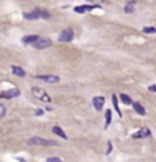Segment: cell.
I'll list each match as a JSON object with an SVG mask.
<instances>
[{
  "label": "cell",
  "mask_w": 156,
  "mask_h": 162,
  "mask_svg": "<svg viewBox=\"0 0 156 162\" xmlns=\"http://www.w3.org/2000/svg\"><path fill=\"white\" fill-rule=\"evenodd\" d=\"M152 137V132H150V129H141V130H138V132H135L132 135L133 139H140V138H150Z\"/></svg>",
  "instance_id": "9c48e42d"
},
{
  "label": "cell",
  "mask_w": 156,
  "mask_h": 162,
  "mask_svg": "<svg viewBox=\"0 0 156 162\" xmlns=\"http://www.w3.org/2000/svg\"><path fill=\"white\" fill-rule=\"evenodd\" d=\"M117 99H118V97L114 94V95H112V104H114V109L117 111L118 117H121V112H120V108H118V102H117Z\"/></svg>",
  "instance_id": "e0dca14e"
},
{
  "label": "cell",
  "mask_w": 156,
  "mask_h": 162,
  "mask_svg": "<svg viewBox=\"0 0 156 162\" xmlns=\"http://www.w3.org/2000/svg\"><path fill=\"white\" fill-rule=\"evenodd\" d=\"M97 8H100L99 5H82V6H76L74 8V12L77 14H84V12H89V11H94Z\"/></svg>",
  "instance_id": "ba28073f"
},
{
  "label": "cell",
  "mask_w": 156,
  "mask_h": 162,
  "mask_svg": "<svg viewBox=\"0 0 156 162\" xmlns=\"http://www.w3.org/2000/svg\"><path fill=\"white\" fill-rule=\"evenodd\" d=\"M5 115H6V106L0 103V120H2V118H3Z\"/></svg>",
  "instance_id": "d6986e66"
},
{
  "label": "cell",
  "mask_w": 156,
  "mask_h": 162,
  "mask_svg": "<svg viewBox=\"0 0 156 162\" xmlns=\"http://www.w3.org/2000/svg\"><path fill=\"white\" fill-rule=\"evenodd\" d=\"M143 32L144 34H156V27H144Z\"/></svg>",
  "instance_id": "ffe728a7"
},
{
  "label": "cell",
  "mask_w": 156,
  "mask_h": 162,
  "mask_svg": "<svg viewBox=\"0 0 156 162\" xmlns=\"http://www.w3.org/2000/svg\"><path fill=\"white\" fill-rule=\"evenodd\" d=\"M111 150H112V142H111V141H108V150H106V155H109V153H111Z\"/></svg>",
  "instance_id": "cb8c5ba5"
},
{
  "label": "cell",
  "mask_w": 156,
  "mask_h": 162,
  "mask_svg": "<svg viewBox=\"0 0 156 162\" xmlns=\"http://www.w3.org/2000/svg\"><path fill=\"white\" fill-rule=\"evenodd\" d=\"M46 162H62V159L58 158V156H52V158H48Z\"/></svg>",
  "instance_id": "44dd1931"
},
{
  "label": "cell",
  "mask_w": 156,
  "mask_h": 162,
  "mask_svg": "<svg viewBox=\"0 0 156 162\" xmlns=\"http://www.w3.org/2000/svg\"><path fill=\"white\" fill-rule=\"evenodd\" d=\"M20 95V90L18 88H12V90H8V91H2L0 93V99H15Z\"/></svg>",
  "instance_id": "52a82bcc"
},
{
  "label": "cell",
  "mask_w": 156,
  "mask_h": 162,
  "mask_svg": "<svg viewBox=\"0 0 156 162\" xmlns=\"http://www.w3.org/2000/svg\"><path fill=\"white\" fill-rule=\"evenodd\" d=\"M135 3H136L135 0H131V2L124 6V12H126V14H133V11H135V8H133V6H135Z\"/></svg>",
  "instance_id": "2e32d148"
},
{
  "label": "cell",
  "mask_w": 156,
  "mask_h": 162,
  "mask_svg": "<svg viewBox=\"0 0 156 162\" xmlns=\"http://www.w3.org/2000/svg\"><path fill=\"white\" fill-rule=\"evenodd\" d=\"M32 94L35 95L38 100H41V102H44V103H50V102H52V99H50V95L46 93V90H43V88H39V86H34V88H32Z\"/></svg>",
  "instance_id": "3957f363"
},
{
  "label": "cell",
  "mask_w": 156,
  "mask_h": 162,
  "mask_svg": "<svg viewBox=\"0 0 156 162\" xmlns=\"http://www.w3.org/2000/svg\"><path fill=\"white\" fill-rule=\"evenodd\" d=\"M11 71H12V74H15V76H18V77H24V76H26L24 70L21 68V67H17V65H12Z\"/></svg>",
  "instance_id": "4fadbf2b"
},
{
  "label": "cell",
  "mask_w": 156,
  "mask_h": 162,
  "mask_svg": "<svg viewBox=\"0 0 156 162\" xmlns=\"http://www.w3.org/2000/svg\"><path fill=\"white\" fill-rule=\"evenodd\" d=\"M27 144L34 146V147H38V146H56V142L53 139H44V138H39V137L29 138L27 139Z\"/></svg>",
  "instance_id": "7a4b0ae2"
},
{
  "label": "cell",
  "mask_w": 156,
  "mask_h": 162,
  "mask_svg": "<svg viewBox=\"0 0 156 162\" xmlns=\"http://www.w3.org/2000/svg\"><path fill=\"white\" fill-rule=\"evenodd\" d=\"M120 100L123 102V103H126V104H132V99L127 95V94H120Z\"/></svg>",
  "instance_id": "ac0fdd59"
},
{
  "label": "cell",
  "mask_w": 156,
  "mask_h": 162,
  "mask_svg": "<svg viewBox=\"0 0 156 162\" xmlns=\"http://www.w3.org/2000/svg\"><path fill=\"white\" fill-rule=\"evenodd\" d=\"M86 2H105V0H86Z\"/></svg>",
  "instance_id": "d4e9b609"
},
{
  "label": "cell",
  "mask_w": 156,
  "mask_h": 162,
  "mask_svg": "<svg viewBox=\"0 0 156 162\" xmlns=\"http://www.w3.org/2000/svg\"><path fill=\"white\" fill-rule=\"evenodd\" d=\"M23 17H24V20H39V18L47 20L52 15L47 11H43V9H34V11H30V12H24Z\"/></svg>",
  "instance_id": "6da1fadb"
},
{
  "label": "cell",
  "mask_w": 156,
  "mask_h": 162,
  "mask_svg": "<svg viewBox=\"0 0 156 162\" xmlns=\"http://www.w3.org/2000/svg\"><path fill=\"white\" fill-rule=\"evenodd\" d=\"M132 106H133V111H135L138 115H145V109H144V106H141V103H138V102H133Z\"/></svg>",
  "instance_id": "7c38bea8"
},
{
  "label": "cell",
  "mask_w": 156,
  "mask_h": 162,
  "mask_svg": "<svg viewBox=\"0 0 156 162\" xmlns=\"http://www.w3.org/2000/svg\"><path fill=\"white\" fill-rule=\"evenodd\" d=\"M52 130H53V133H55V135H58L59 138H62V139H67V138H68V137L65 135V132H64V130H62L59 126H55Z\"/></svg>",
  "instance_id": "5bb4252c"
},
{
  "label": "cell",
  "mask_w": 156,
  "mask_h": 162,
  "mask_svg": "<svg viewBox=\"0 0 156 162\" xmlns=\"http://www.w3.org/2000/svg\"><path fill=\"white\" fill-rule=\"evenodd\" d=\"M32 46L35 47V49H39V50H41V49H46V47L52 46V39H50V38H46V36H39Z\"/></svg>",
  "instance_id": "277c9868"
},
{
  "label": "cell",
  "mask_w": 156,
  "mask_h": 162,
  "mask_svg": "<svg viewBox=\"0 0 156 162\" xmlns=\"http://www.w3.org/2000/svg\"><path fill=\"white\" fill-rule=\"evenodd\" d=\"M38 38H39L38 35H26L21 41H23V44H26V46H32Z\"/></svg>",
  "instance_id": "8fae6325"
},
{
  "label": "cell",
  "mask_w": 156,
  "mask_h": 162,
  "mask_svg": "<svg viewBox=\"0 0 156 162\" xmlns=\"http://www.w3.org/2000/svg\"><path fill=\"white\" fill-rule=\"evenodd\" d=\"M43 114H44V109H36V111H35V115H36V117L43 115Z\"/></svg>",
  "instance_id": "7402d4cb"
},
{
  "label": "cell",
  "mask_w": 156,
  "mask_h": 162,
  "mask_svg": "<svg viewBox=\"0 0 156 162\" xmlns=\"http://www.w3.org/2000/svg\"><path fill=\"white\" fill-rule=\"evenodd\" d=\"M149 91H150V93H156V83H155V85H150V86H149Z\"/></svg>",
  "instance_id": "603a6c76"
},
{
  "label": "cell",
  "mask_w": 156,
  "mask_h": 162,
  "mask_svg": "<svg viewBox=\"0 0 156 162\" xmlns=\"http://www.w3.org/2000/svg\"><path fill=\"white\" fill-rule=\"evenodd\" d=\"M35 79L47 82V83H58V82L61 81L58 76H52V74H38V76H35Z\"/></svg>",
  "instance_id": "5b68a950"
},
{
  "label": "cell",
  "mask_w": 156,
  "mask_h": 162,
  "mask_svg": "<svg viewBox=\"0 0 156 162\" xmlns=\"http://www.w3.org/2000/svg\"><path fill=\"white\" fill-rule=\"evenodd\" d=\"M111 121H112V112L106 109V114H105V129H108L111 126Z\"/></svg>",
  "instance_id": "9a60e30c"
},
{
  "label": "cell",
  "mask_w": 156,
  "mask_h": 162,
  "mask_svg": "<svg viewBox=\"0 0 156 162\" xmlns=\"http://www.w3.org/2000/svg\"><path fill=\"white\" fill-rule=\"evenodd\" d=\"M93 106H94L96 111H102L103 106H105V97H102V95L94 97V99H93Z\"/></svg>",
  "instance_id": "30bf717a"
},
{
  "label": "cell",
  "mask_w": 156,
  "mask_h": 162,
  "mask_svg": "<svg viewBox=\"0 0 156 162\" xmlns=\"http://www.w3.org/2000/svg\"><path fill=\"white\" fill-rule=\"evenodd\" d=\"M73 36H74V32H73V29H64L62 32L59 34V41L62 43H68V41H71Z\"/></svg>",
  "instance_id": "8992f818"
}]
</instances>
